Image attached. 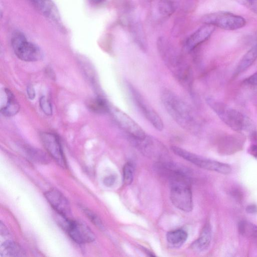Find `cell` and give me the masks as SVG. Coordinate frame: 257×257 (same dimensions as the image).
Returning <instances> with one entry per match:
<instances>
[{"label": "cell", "instance_id": "obj_9", "mask_svg": "<svg viewBox=\"0 0 257 257\" xmlns=\"http://www.w3.org/2000/svg\"><path fill=\"white\" fill-rule=\"evenodd\" d=\"M42 142L49 154L63 168H66V161L59 138L55 134L43 132L40 134Z\"/></svg>", "mask_w": 257, "mask_h": 257}, {"label": "cell", "instance_id": "obj_12", "mask_svg": "<svg viewBox=\"0 0 257 257\" xmlns=\"http://www.w3.org/2000/svg\"><path fill=\"white\" fill-rule=\"evenodd\" d=\"M214 30V26L208 24H205L199 28L187 39L185 42L186 50L191 51L206 41Z\"/></svg>", "mask_w": 257, "mask_h": 257}, {"label": "cell", "instance_id": "obj_10", "mask_svg": "<svg viewBox=\"0 0 257 257\" xmlns=\"http://www.w3.org/2000/svg\"><path fill=\"white\" fill-rule=\"evenodd\" d=\"M131 141L142 153L147 156L159 158L166 153L163 144L152 136L147 135L143 139H131Z\"/></svg>", "mask_w": 257, "mask_h": 257}, {"label": "cell", "instance_id": "obj_5", "mask_svg": "<svg viewBox=\"0 0 257 257\" xmlns=\"http://www.w3.org/2000/svg\"><path fill=\"white\" fill-rule=\"evenodd\" d=\"M205 24L227 30H235L243 27L245 20L242 17L226 12H214L205 15L202 19Z\"/></svg>", "mask_w": 257, "mask_h": 257}, {"label": "cell", "instance_id": "obj_16", "mask_svg": "<svg viewBox=\"0 0 257 257\" xmlns=\"http://www.w3.org/2000/svg\"><path fill=\"white\" fill-rule=\"evenodd\" d=\"M257 58V45L250 49L242 57L238 63L234 72L238 75L250 67Z\"/></svg>", "mask_w": 257, "mask_h": 257}, {"label": "cell", "instance_id": "obj_21", "mask_svg": "<svg viewBox=\"0 0 257 257\" xmlns=\"http://www.w3.org/2000/svg\"><path fill=\"white\" fill-rule=\"evenodd\" d=\"M27 154L28 157L35 162L45 164L49 162V159L47 156L41 151L33 148H28Z\"/></svg>", "mask_w": 257, "mask_h": 257}, {"label": "cell", "instance_id": "obj_32", "mask_svg": "<svg viewBox=\"0 0 257 257\" xmlns=\"http://www.w3.org/2000/svg\"><path fill=\"white\" fill-rule=\"evenodd\" d=\"M104 0H90V2L93 4L97 5L102 3Z\"/></svg>", "mask_w": 257, "mask_h": 257}, {"label": "cell", "instance_id": "obj_11", "mask_svg": "<svg viewBox=\"0 0 257 257\" xmlns=\"http://www.w3.org/2000/svg\"><path fill=\"white\" fill-rule=\"evenodd\" d=\"M44 196L57 214L68 218L71 214L70 204L62 193L56 189H52L45 192Z\"/></svg>", "mask_w": 257, "mask_h": 257}, {"label": "cell", "instance_id": "obj_4", "mask_svg": "<svg viewBox=\"0 0 257 257\" xmlns=\"http://www.w3.org/2000/svg\"><path fill=\"white\" fill-rule=\"evenodd\" d=\"M58 215L60 218L59 222L61 226L75 242L84 244L94 240L95 235L86 224L80 221L72 220L60 214Z\"/></svg>", "mask_w": 257, "mask_h": 257}, {"label": "cell", "instance_id": "obj_7", "mask_svg": "<svg viewBox=\"0 0 257 257\" xmlns=\"http://www.w3.org/2000/svg\"><path fill=\"white\" fill-rule=\"evenodd\" d=\"M127 87L132 99L143 115L154 128L162 131L164 124L159 114L133 85L128 83Z\"/></svg>", "mask_w": 257, "mask_h": 257}, {"label": "cell", "instance_id": "obj_13", "mask_svg": "<svg viewBox=\"0 0 257 257\" xmlns=\"http://www.w3.org/2000/svg\"><path fill=\"white\" fill-rule=\"evenodd\" d=\"M35 7L44 16L58 21L59 15L56 8L51 0H30Z\"/></svg>", "mask_w": 257, "mask_h": 257}, {"label": "cell", "instance_id": "obj_3", "mask_svg": "<svg viewBox=\"0 0 257 257\" xmlns=\"http://www.w3.org/2000/svg\"><path fill=\"white\" fill-rule=\"evenodd\" d=\"M171 150L177 156L202 169L223 174H228L231 171L227 164L204 158L177 146H172Z\"/></svg>", "mask_w": 257, "mask_h": 257}, {"label": "cell", "instance_id": "obj_25", "mask_svg": "<svg viewBox=\"0 0 257 257\" xmlns=\"http://www.w3.org/2000/svg\"><path fill=\"white\" fill-rule=\"evenodd\" d=\"M237 3L246 7L257 14V0H235Z\"/></svg>", "mask_w": 257, "mask_h": 257}, {"label": "cell", "instance_id": "obj_17", "mask_svg": "<svg viewBox=\"0 0 257 257\" xmlns=\"http://www.w3.org/2000/svg\"><path fill=\"white\" fill-rule=\"evenodd\" d=\"M7 96L6 104L1 108V112L5 116H11L16 114L19 110L20 105L13 93L8 89L5 90Z\"/></svg>", "mask_w": 257, "mask_h": 257}, {"label": "cell", "instance_id": "obj_28", "mask_svg": "<svg viewBox=\"0 0 257 257\" xmlns=\"http://www.w3.org/2000/svg\"><path fill=\"white\" fill-rule=\"evenodd\" d=\"M28 97L30 99L33 100L35 97V89L32 85H28L27 88Z\"/></svg>", "mask_w": 257, "mask_h": 257}, {"label": "cell", "instance_id": "obj_22", "mask_svg": "<svg viewBox=\"0 0 257 257\" xmlns=\"http://www.w3.org/2000/svg\"><path fill=\"white\" fill-rule=\"evenodd\" d=\"M134 168L133 165L130 162L126 163L123 168V181L125 185L131 184L134 179Z\"/></svg>", "mask_w": 257, "mask_h": 257}, {"label": "cell", "instance_id": "obj_15", "mask_svg": "<svg viewBox=\"0 0 257 257\" xmlns=\"http://www.w3.org/2000/svg\"><path fill=\"white\" fill-rule=\"evenodd\" d=\"M212 239V230L210 224L207 223L204 226L199 238L195 240L192 246L198 251H203L209 247Z\"/></svg>", "mask_w": 257, "mask_h": 257}, {"label": "cell", "instance_id": "obj_1", "mask_svg": "<svg viewBox=\"0 0 257 257\" xmlns=\"http://www.w3.org/2000/svg\"><path fill=\"white\" fill-rule=\"evenodd\" d=\"M162 103L171 117L181 127L189 131L196 127V120L193 109L172 91L165 89L161 94Z\"/></svg>", "mask_w": 257, "mask_h": 257}, {"label": "cell", "instance_id": "obj_23", "mask_svg": "<svg viewBox=\"0 0 257 257\" xmlns=\"http://www.w3.org/2000/svg\"><path fill=\"white\" fill-rule=\"evenodd\" d=\"M81 208L82 209L84 214L95 226L101 230L104 229V226L102 222L97 214L85 207L81 206Z\"/></svg>", "mask_w": 257, "mask_h": 257}, {"label": "cell", "instance_id": "obj_2", "mask_svg": "<svg viewBox=\"0 0 257 257\" xmlns=\"http://www.w3.org/2000/svg\"><path fill=\"white\" fill-rule=\"evenodd\" d=\"M206 102L220 119L231 129L244 132L252 128L251 120L240 111L213 98H207Z\"/></svg>", "mask_w": 257, "mask_h": 257}, {"label": "cell", "instance_id": "obj_20", "mask_svg": "<svg viewBox=\"0 0 257 257\" xmlns=\"http://www.w3.org/2000/svg\"><path fill=\"white\" fill-rule=\"evenodd\" d=\"M87 107L91 111L98 113H105L109 110L106 101L103 98L97 97L87 102Z\"/></svg>", "mask_w": 257, "mask_h": 257}, {"label": "cell", "instance_id": "obj_26", "mask_svg": "<svg viewBox=\"0 0 257 257\" xmlns=\"http://www.w3.org/2000/svg\"><path fill=\"white\" fill-rule=\"evenodd\" d=\"M246 84L256 86H257V71L247 77L244 81Z\"/></svg>", "mask_w": 257, "mask_h": 257}, {"label": "cell", "instance_id": "obj_24", "mask_svg": "<svg viewBox=\"0 0 257 257\" xmlns=\"http://www.w3.org/2000/svg\"><path fill=\"white\" fill-rule=\"evenodd\" d=\"M39 104L42 111L47 115H51L52 114V105L45 96H43L40 98Z\"/></svg>", "mask_w": 257, "mask_h": 257}, {"label": "cell", "instance_id": "obj_33", "mask_svg": "<svg viewBox=\"0 0 257 257\" xmlns=\"http://www.w3.org/2000/svg\"><path fill=\"white\" fill-rule=\"evenodd\" d=\"M257 37V36H256Z\"/></svg>", "mask_w": 257, "mask_h": 257}, {"label": "cell", "instance_id": "obj_8", "mask_svg": "<svg viewBox=\"0 0 257 257\" xmlns=\"http://www.w3.org/2000/svg\"><path fill=\"white\" fill-rule=\"evenodd\" d=\"M114 119L119 127L132 140H141L147 134L144 130L129 115L122 110L115 108L112 109Z\"/></svg>", "mask_w": 257, "mask_h": 257}, {"label": "cell", "instance_id": "obj_29", "mask_svg": "<svg viewBox=\"0 0 257 257\" xmlns=\"http://www.w3.org/2000/svg\"><path fill=\"white\" fill-rule=\"evenodd\" d=\"M249 153L254 157L257 158V145H253L249 148Z\"/></svg>", "mask_w": 257, "mask_h": 257}, {"label": "cell", "instance_id": "obj_6", "mask_svg": "<svg viewBox=\"0 0 257 257\" xmlns=\"http://www.w3.org/2000/svg\"><path fill=\"white\" fill-rule=\"evenodd\" d=\"M11 43L15 54L23 61L34 62L42 57V53L39 47L28 41L22 33L17 32L14 33Z\"/></svg>", "mask_w": 257, "mask_h": 257}, {"label": "cell", "instance_id": "obj_19", "mask_svg": "<svg viewBox=\"0 0 257 257\" xmlns=\"http://www.w3.org/2000/svg\"><path fill=\"white\" fill-rule=\"evenodd\" d=\"M188 237L187 233L183 229H177L168 232L166 234L167 241L174 246L183 244Z\"/></svg>", "mask_w": 257, "mask_h": 257}, {"label": "cell", "instance_id": "obj_27", "mask_svg": "<svg viewBox=\"0 0 257 257\" xmlns=\"http://www.w3.org/2000/svg\"><path fill=\"white\" fill-rule=\"evenodd\" d=\"M116 180V176L111 175L106 177L103 180L104 184L108 187L111 186L114 184Z\"/></svg>", "mask_w": 257, "mask_h": 257}, {"label": "cell", "instance_id": "obj_18", "mask_svg": "<svg viewBox=\"0 0 257 257\" xmlns=\"http://www.w3.org/2000/svg\"><path fill=\"white\" fill-rule=\"evenodd\" d=\"M181 0H159L158 9L160 14L168 17L174 13L178 9Z\"/></svg>", "mask_w": 257, "mask_h": 257}, {"label": "cell", "instance_id": "obj_30", "mask_svg": "<svg viewBox=\"0 0 257 257\" xmlns=\"http://www.w3.org/2000/svg\"><path fill=\"white\" fill-rule=\"evenodd\" d=\"M246 211L249 213H255L257 212V207L254 205L248 206L246 208Z\"/></svg>", "mask_w": 257, "mask_h": 257}, {"label": "cell", "instance_id": "obj_14", "mask_svg": "<svg viewBox=\"0 0 257 257\" xmlns=\"http://www.w3.org/2000/svg\"><path fill=\"white\" fill-rule=\"evenodd\" d=\"M26 255V252L24 248L14 241L7 240L1 245V257L25 256Z\"/></svg>", "mask_w": 257, "mask_h": 257}, {"label": "cell", "instance_id": "obj_31", "mask_svg": "<svg viewBox=\"0 0 257 257\" xmlns=\"http://www.w3.org/2000/svg\"><path fill=\"white\" fill-rule=\"evenodd\" d=\"M3 226L4 229L3 228V227L2 226H1L0 227L1 235H6L8 234V230L7 229V228L4 225H3Z\"/></svg>", "mask_w": 257, "mask_h": 257}]
</instances>
